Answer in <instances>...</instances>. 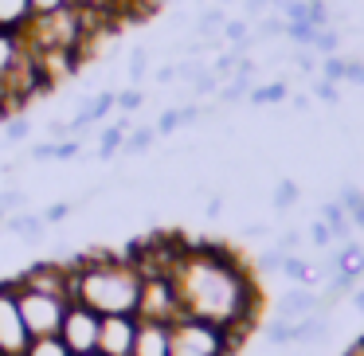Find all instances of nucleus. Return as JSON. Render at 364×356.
<instances>
[{
  "label": "nucleus",
  "mask_w": 364,
  "mask_h": 356,
  "mask_svg": "<svg viewBox=\"0 0 364 356\" xmlns=\"http://www.w3.org/2000/svg\"><path fill=\"white\" fill-rule=\"evenodd\" d=\"M173 282L184 317L231 329L243 340L262 313V290L255 282L251 266L223 243L188 239V251L173 270Z\"/></svg>",
  "instance_id": "nucleus-1"
},
{
  "label": "nucleus",
  "mask_w": 364,
  "mask_h": 356,
  "mask_svg": "<svg viewBox=\"0 0 364 356\" xmlns=\"http://www.w3.org/2000/svg\"><path fill=\"white\" fill-rule=\"evenodd\" d=\"M141 274L126 254H82L71 259V301H82L95 313H137Z\"/></svg>",
  "instance_id": "nucleus-2"
},
{
  "label": "nucleus",
  "mask_w": 364,
  "mask_h": 356,
  "mask_svg": "<svg viewBox=\"0 0 364 356\" xmlns=\"http://www.w3.org/2000/svg\"><path fill=\"white\" fill-rule=\"evenodd\" d=\"M20 36H24V43L32 51H82V43L90 40L87 24H82V12L75 4L48 12V16H32L20 28Z\"/></svg>",
  "instance_id": "nucleus-3"
},
{
  "label": "nucleus",
  "mask_w": 364,
  "mask_h": 356,
  "mask_svg": "<svg viewBox=\"0 0 364 356\" xmlns=\"http://www.w3.org/2000/svg\"><path fill=\"white\" fill-rule=\"evenodd\" d=\"M239 345L243 337L220 325L196 321V317H181L168 329V356H231Z\"/></svg>",
  "instance_id": "nucleus-4"
},
{
  "label": "nucleus",
  "mask_w": 364,
  "mask_h": 356,
  "mask_svg": "<svg viewBox=\"0 0 364 356\" xmlns=\"http://www.w3.org/2000/svg\"><path fill=\"white\" fill-rule=\"evenodd\" d=\"M16 282V278H12ZM16 301H20V317H24L28 337H55L59 325H63L67 313V298H55V293H40L28 290V286H16Z\"/></svg>",
  "instance_id": "nucleus-5"
},
{
  "label": "nucleus",
  "mask_w": 364,
  "mask_h": 356,
  "mask_svg": "<svg viewBox=\"0 0 364 356\" xmlns=\"http://www.w3.org/2000/svg\"><path fill=\"white\" fill-rule=\"evenodd\" d=\"M181 317H184V309H181V298H176V282H173V274L141 278L137 321H161V325H173V321H181Z\"/></svg>",
  "instance_id": "nucleus-6"
},
{
  "label": "nucleus",
  "mask_w": 364,
  "mask_h": 356,
  "mask_svg": "<svg viewBox=\"0 0 364 356\" xmlns=\"http://www.w3.org/2000/svg\"><path fill=\"white\" fill-rule=\"evenodd\" d=\"M98 325H102V313H95L82 301H67L63 325H59V340L71 348V356L98 352Z\"/></svg>",
  "instance_id": "nucleus-7"
},
{
  "label": "nucleus",
  "mask_w": 364,
  "mask_h": 356,
  "mask_svg": "<svg viewBox=\"0 0 364 356\" xmlns=\"http://www.w3.org/2000/svg\"><path fill=\"white\" fill-rule=\"evenodd\" d=\"M32 345L20 317V301H16V282H0V356H16Z\"/></svg>",
  "instance_id": "nucleus-8"
},
{
  "label": "nucleus",
  "mask_w": 364,
  "mask_h": 356,
  "mask_svg": "<svg viewBox=\"0 0 364 356\" xmlns=\"http://www.w3.org/2000/svg\"><path fill=\"white\" fill-rule=\"evenodd\" d=\"M137 313H106L98 325V352L102 356H134Z\"/></svg>",
  "instance_id": "nucleus-9"
},
{
  "label": "nucleus",
  "mask_w": 364,
  "mask_h": 356,
  "mask_svg": "<svg viewBox=\"0 0 364 356\" xmlns=\"http://www.w3.org/2000/svg\"><path fill=\"white\" fill-rule=\"evenodd\" d=\"M16 286H28V290H40V293H55V298L71 301V262H36V266H28L16 278Z\"/></svg>",
  "instance_id": "nucleus-10"
},
{
  "label": "nucleus",
  "mask_w": 364,
  "mask_h": 356,
  "mask_svg": "<svg viewBox=\"0 0 364 356\" xmlns=\"http://www.w3.org/2000/svg\"><path fill=\"white\" fill-rule=\"evenodd\" d=\"M0 227L9 231V235H20L24 243H43L48 239V223H43V215L40 212H12V215H4L0 220Z\"/></svg>",
  "instance_id": "nucleus-11"
},
{
  "label": "nucleus",
  "mask_w": 364,
  "mask_h": 356,
  "mask_svg": "<svg viewBox=\"0 0 364 356\" xmlns=\"http://www.w3.org/2000/svg\"><path fill=\"white\" fill-rule=\"evenodd\" d=\"M168 329H173V325H161V321H137L134 356H168Z\"/></svg>",
  "instance_id": "nucleus-12"
},
{
  "label": "nucleus",
  "mask_w": 364,
  "mask_h": 356,
  "mask_svg": "<svg viewBox=\"0 0 364 356\" xmlns=\"http://www.w3.org/2000/svg\"><path fill=\"white\" fill-rule=\"evenodd\" d=\"M24 55H28L24 36L9 32V28H0V87H4V79H9L20 63H24Z\"/></svg>",
  "instance_id": "nucleus-13"
},
{
  "label": "nucleus",
  "mask_w": 364,
  "mask_h": 356,
  "mask_svg": "<svg viewBox=\"0 0 364 356\" xmlns=\"http://www.w3.org/2000/svg\"><path fill=\"white\" fill-rule=\"evenodd\" d=\"M317 309H321V298L309 293V290H290L278 301V317H282V321H301V317L317 313Z\"/></svg>",
  "instance_id": "nucleus-14"
},
{
  "label": "nucleus",
  "mask_w": 364,
  "mask_h": 356,
  "mask_svg": "<svg viewBox=\"0 0 364 356\" xmlns=\"http://www.w3.org/2000/svg\"><path fill=\"white\" fill-rule=\"evenodd\" d=\"M114 110H118V90H102V95H90V98H82V106H79V114L90 122V126H98L102 118H110Z\"/></svg>",
  "instance_id": "nucleus-15"
},
{
  "label": "nucleus",
  "mask_w": 364,
  "mask_h": 356,
  "mask_svg": "<svg viewBox=\"0 0 364 356\" xmlns=\"http://www.w3.org/2000/svg\"><path fill=\"white\" fill-rule=\"evenodd\" d=\"M126 134H129V118H118L114 126H106L102 134H98V161H114V157H118Z\"/></svg>",
  "instance_id": "nucleus-16"
},
{
  "label": "nucleus",
  "mask_w": 364,
  "mask_h": 356,
  "mask_svg": "<svg viewBox=\"0 0 364 356\" xmlns=\"http://www.w3.org/2000/svg\"><path fill=\"white\" fill-rule=\"evenodd\" d=\"M333 270H337L341 278H360L364 274V247H356V243H345L337 251V259H333Z\"/></svg>",
  "instance_id": "nucleus-17"
},
{
  "label": "nucleus",
  "mask_w": 364,
  "mask_h": 356,
  "mask_svg": "<svg viewBox=\"0 0 364 356\" xmlns=\"http://www.w3.org/2000/svg\"><path fill=\"white\" fill-rule=\"evenodd\" d=\"M32 20V9H28V0H0V28H9V32H20V28Z\"/></svg>",
  "instance_id": "nucleus-18"
},
{
  "label": "nucleus",
  "mask_w": 364,
  "mask_h": 356,
  "mask_svg": "<svg viewBox=\"0 0 364 356\" xmlns=\"http://www.w3.org/2000/svg\"><path fill=\"white\" fill-rule=\"evenodd\" d=\"M153 141H157V129H153V126L129 129V134H126V141H122V153H126V157H137V153H145Z\"/></svg>",
  "instance_id": "nucleus-19"
},
{
  "label": "nucleus",
  "mask_w": 364,
  "mask_h": 356,
  "mask_svg": "<svg viewBox=\"0 0 364 356\" xmlns=\"http://www.w3.org/2000/svg\"><path fill=\"white\" fill-rule=\"evenodd\" d=\"M321 220L329 223V231H333V239H345L348 243V212L341 204H325L321 207Z\"/></svg>",
  "instance_id": "nucleus-20"
},
{
  "label": "nucleus",
  "mask_w": 364,
  "mask_h": 356,
  "mask_svg": "<svg viewBox=\"0 0 364 356\" xmlns=\"http://www.w3.org/2000/svg\"><path fill=\"white\" fill-rule=\"evenodd\" d=\"M24 356H71V348H67L55 333V337H36L32 345L24 348Z\"/></svg>",
  "instance_id": "nucleus-21"
},
{
  "label": "nucleus",
  "mask_w": 364,
  "mask_h": 356,
  "mask_svg": "<svg viewBox=\"0 0 364 356\" xmlns=\"http://www.w3.org/2000/svg\"><path fill=\"white\" fill-rule=\"evenodd\" d=\"M282 274L294 278V282H317V278H321L306 259H298V254H286V259H282Z\"/></svg>",
  "instance_id": "nucleus-22"
},
{
  "label": "nucleus",
  "mask_w": 364,
  "mask_h": 356,
  "mask_svg": "<svg viewBox=\"0 0 364 356\" xmlns=\"http://www.w3.org/2000/svg\"><path fill=\"white\" fill-rule=\"evenodd\" d=\"M325 337V321L317 313L301 317L298 325H294V345H301V340H321Z\"/></svg>",
  "instance_id": "nucleus-23"
},
{
  "label": "nucleus",
  "mask_w": 364,
  "mask_h": 356,
  "mask_svg": "<svg viewBox=\"0 0 364 356\" xmlns=\"http://www.w3.org/2000/svg\"><path fill=\"white\" fill-rule=\"evenodd\" d=\"M317 32H321V28H314L309 20H294V24H286V36H290L294 43H301V48H314Z\"/></svg>",
  "instance_id": "nucleus-24"
},
{
  "label": "nucleus",
  "mask_w": 364,
  "mask_h": 356,
  "mask_svg": "<svg viewBox=\"0 0 364 356\" xmlns=\"http://www.w3.org/2000/svg\"><path fill=\"white\" fill-rule=\"evenodd\" d=\"M28 134H32V122L28 118H4V141L9 145H20V141H28Z\"/></svg>",
  "instance_id": "nucleus-25"
},
{
  "label": "nucleus",
  "mask_w": 364,
  "mask_h": 356,
  "mask_svg": "<svg viewBox=\"0 0 364 356\" xmlns=\"http://www.w3.org/2000/svg\"><path fill=\"white\" fill-rule=\"evenodd\" d=\"M24 204H28L24 188H0V220L12 212H24Z\"/></svg>",
  "instance_id": "nucleus-26"
},
{
  "label": "nucleus",
  "mask_w": 364,
  "mask_h": 356,
  "mask_svg": "<svg viewBox=\"0 0 364 356\" xmlns=\"http://www.w3.org/2000/svg\"><path fill=\"white\" fill-rule=\"evenodd\" d=\"M247 98H251L255 106H267V102H282V98H286V82H270V87H255V90H251V95H247Z\"/></svg>",
  "instance_id": "nucleus-27"
},
{
  "label": "nucleus",
  "mask_w": 364,
  "mask_h": 356,
  "mask_svg": "<svg viewBox=\"0 0 364 356\" xmlns=\"http://www.w3.org/2000/svg\"><path fill=\"white\" fill-rule=\"evenodd\" d=\"M145 71H149V51H145V48H134V51H129V82L137 87V82L145 79Z\"/></svg>",
  "instance_id": "nucleus-28"
},
{
  "label": "nucleus",
  "mask_w": 364,
  "mask_h": 356,
  "mask_svg": "<svg viewBox=\"0 0 364 356\" xmlns=\"http://www.w3.org/2000/svg\"><path fill=\"white\" fill-rule=\"evenodd\" d=\"M75 207H79V204H71V200H55V204H51V207H43V223H48V227H55V223H63L67 220V215H71L75 212Z\"/></svg>",
  "instance_id": "nucleus-29"
},
{
  "label": "nucleus",
  "mask_w": 364,
  "mask_h": 356,
  "mask_svg": "<svg viewBox=\"0 0 364 356\" xmlns=\"http://www.w3.org/2000/svg\"><path fill=\"white\" fill-rule=\"evenodd\" d=\"M141 106H145V95H141L137 87H129V90H118V110L126 114V118H129V114H137Z\"/></svg>",
  "instance_id": "nucleus-30"
},
{
  "label": "nucleus",
  "mask_w": 364,
  "mask_h": 356,
  "mask_svg": "<svg viewBox=\"0 0 364 356\" xmlns=\"http://www.w3.org/2000/svg\"><path fill=\"white\" fill-rule=\"evenodd\" d=\"M267 340L270 345H294V325L278 317L274 325H267Z\"/></svg>",
  "instance_id": "nucleus-31"
},
{
  "label": "nucleus",
  "mask_w": 364,
  "mask_h": 356,
  "mask_svg": "<svg viewBox=\"0 0 364 356\" xmlns=\"http://www.w3.org/2000/svg\"><path fill=\"white\" fill-rule=\"evenodd\" d=\"M294 200H298V184H294V180H282V184L274 188V207H278V212H286Z\"/></svg>",
  "instance_id": "nucleus-32"
},
{
  "label": "nucleus",
  "mask_w": 364,
  "mask_h": 356,
  "mask_svg": "<svg viewBox=\"0 0 364 356\" xmlns=\"http://www.w3.org/2000/svg\"><path fill=\"white\" fill-rule=\"evenodd\" d=\"M228 24V16H223V9H208L204 16H200V36H212L215 28Z\"/></svg>",
  "instance_id": "nucleus-33"
},
{
  "label": "nucleus",
  "mask_w": 364,
  "mask_h": 356,
  "mask_svg": "<svg viewBox=\"0 0 364 356\" xmlns=\"http://www.w3.org/2000/svg\"><path fill=\"white\" fill-rule=\"evenodd\" d=\"M153 129H157V137L176 134V129H181V110H165V114L157 118V126H153Z\"/></svg>",
  "instance_id": "nucleus-34"
},
{
  "label": "nucleus",
  "mask_w": 364,
  "mask_h": 356,
  "mask_svg": "<svg viewBox=\"0 0 364 356\" xmlns=\"http://www.w3.org/2000/svg\"><path fill=\"white\" fill-rule=\"evenodd\" d=\"M82 153V141L79 137H67V141H55V161H75Z\"/></svg>",
  "instance_id": "nucleus-35"
},
{
  "label": "nucleus",
  "mask_w": 364,
  "mask_h": 356,
  "mask_svg": "<svg viewBox=\"0 0 364 356\" xmlns=\"http://www.w3.org/2000/svg\"><path fill=\"white\" fill-rule=\"evenodd\" d=\"M28 157H32V161H40V165L55 161V141H51V137H48V141H36L32 149H28Z\"/></svg>",
  "instance_id": "nucleus-36"
},
{
  "label": "nucleus",
  "mask_w": 364,
  "mask_h": 356,
  "mask_svg": "<svg viewBox=\"0 0 364 356\" xmlns=\"http://www.w3.org/2000/svg\"><path fill=\"white\" fill-rule=\"evenodd\" d=\"M71 0H28V9H32V16H48V12H59L67 9Z\"/></svg>",
  "instance_id": "nucleus-37"
},
{
  "label": "nucleus",
  "mask_w": 364,
  "mask_h": 356,
  "mask_svg": "<svg viewBox=\"0 0 364 356\" xmlns=\"http://www.w3.org/2000/svg\"><path fill=\"white\" fill-rule=\"evenodd\" d=\"M345 67H348V59L329 55V59H325V79H329V82H341V79H345Z\"/></svg>",
  "instance_id": "nucleus-38"
},
{
  "label": "nucleus",
  "mask_w": 364,
  "mask_h": 356,
  "mask_svg": "<svg viewBox=\"0 0 364 356\" xmlns=\"http://www.w3.org/2000/svg\"><path fill=\"white\" fill-rule=\"evenodd\" d=\"M192 90H196V95H212V90H220V79H215L212 71H204L196 82H192Z\"/></svg>",
  "instance_id": "nucleus-39"
},
{
  "label": "nucleus",
  "mask_w": 364,
  "mask_h": 356,
  "mask_svg": "<svg viewBox=\"0 0 364 356\" xmlns=\"http://www.w3.org/2000/svg\"><path fill=\"white\" fill-rule=\"evenodd\" d=\"M314 48L317 51H325V55H333V51H337V32H317V40H314Z\"/></svg>",
  "instance_id": "nucleus-40"
},
{
  "label": "nucleus",
  "mask_w": 364,
  "mask_h": 356,
  "mask_svg": "<svg viewBox=\"0 0 364 356\" xmlns=\"http://www.w3.org/2000/svg\"><path fill=\"white\" fill-rule=\"evenodd\" d=\"M48 137L51 141H67V137H71V126H67L63 118H51L48 122Z\"/></svg>",
  "instance_id": "nucleus-41"
},
{
  "label": "nucleus",
  "mask_w": 364,
  "mask_h": 356,
  "mask_svg": "<svg viewBox=\"0 0 364 356\" xmlns=\"http://www.w3.org/2000/svg\"><path fill=\"white\" fill-rule=\"evenodd\" d=\"M360 204H364V192H360V188H345V196H341V207H345V212H356Z\"/></svg>",
  "instance_id": "nucleus-42"
},
{
  "label": "nucleus",
  "mask_w": 364,
  "mask_h": 356,
  "mask_svg": "<svg viewBox=\"0 0 364 356\" xmlns=\"http://www.w3.org/2000/svg\"><path fill=\"white\" fill-rule=\"evenodd\" d=\"M282 259H286V254L274 247V251H267V254L259 259V270H282Z\"/></svg>",
  "instance_id": "nucleus-43"
},
{
  "label": "nucleus",
  "mask_w": 364,
  "mask_h": 356,
  "mask_svg": "<svg viewBox=\"0 0 364 356\" xmlns=\"http://www.w3.org/2000/svg\"><path fill=\"white\" fill-rule=\"evenodd\" d=\"M309 239H314L317 247H329V239H333V231H329V223H314V231H309Z\"/></svg>",
  "instance_id": "nucleus-44"
},
{
  "label": "nucleus",
  "mask_w": 364,
  "mask_h": 356,
  "mask_svg": "<svg viewBox=\"0 0 364 356\" xmlns=\"http://www.w3.org/2000/svg\"><path fill=\"white\" fill-rule=\"evenodd\" d=\"M317 98H321V102H337V82H317Z\"/></svg>",
  "instance_id": "nucleus-45"
},
{
  "label": "nucleus",
  "mask_w": 364,
  "mask_h": 356,
  "mask_svg": "<svg viewBox=\"0 0 364 356\" xmlns=\"http://www.w3.org/2000/svg\"><path fill=\"white\" fill-rule=\"evenodd\" d=\"M345 82H356V87H364V63H348V67H345Z\"/></svg>",
  "instance_id": "nucleus-46"
},
{
  "label": "nucleus",
  "mask_w": 364,
  "mask_h": 356,
  "mask_svg": "<svg viewBox=\"0 0 364 356\" xmlns=\"http://www.w3.org/2000/svg\"><path fill=\"white\" fill-rule=\"evenodd\" d=\"M262 36H286V20H262Z\"/></svg>",
  "instance_id": "nucleus-47"
},
{
  "label": "nucleus",
  "mask_w": 364,
  "mask_h": 356,
  "mask_svg": "<svg viewBox=\"0 0 364 356\" xmlns=\"http://www.w3.org/2000/svg\"><path fill=\"white\" fill-rule=\"evenodd\" d=\"M153 79H157V82H165V87H168V82L176 79V67H157V75H153Z\"/></svg>",
  "instance_id": "nucleus-48"
},
{
  "label": "nucleus",
  "mask_w": 364,
  "mask_h": 356,
  "mask_svg": "<svg viewBox=\"0 0 364 356\" xmlns=\"http://www.w3.org/2000/svg\"><path fill=\"white\" fill-rule=\"evenodd\" d=\"M294 247H298V235H294V231H290V235H282V239H278V251H294Z\"/></svg>",
  "instance_id": "nucleus-49"
},
{
  "label": "nucleus",
  "mask_w": 364,
  "mask_h": 356,
  "mask_svg": "<svg viewBox=\"0 0 364 356\" xmlns=\"http://www.w3.org/2000/svg\"><path fill=\"white\" fill-rule=\"evenodd\" d=\"M298 67H301V71H314V55H309V51H301V55H298Z\"/></svg>",
  "instance_id": "nucleus-50"
},
{
  "label": "nucleus",
  "mask_w": 364,
  "mask_h": 356,
  "mask_svg": "<svg viewBox=\"0 0 364 356\" xmlns=\"http://www.w3.org/2000/svg\"><path fill=\"white\" fill-rule=\"evenodd\" d=\"M348 215H353V223H356V227H364V204L356 207V212H348Z\"/></svg>",
  "instance_id": "nucleus-51"
},
{
  "label": "nucleus",
  "mask_w": 364,
  "mask_h": 356,
  "mask_svg": "<svg viewBox=\"0 0 364 356\" xmlns=\"http://www.w3.org/2000/svg\"><path fill=\"white\" fill-rule=\"evenodd\" d=\"M353 306H356V309H360V313H364V290H353Z\"/></svg>",
  "instance_id": "nucleus-52"
},
{
  "label": "nucleus",
  "mask_w": 364,
  "mask_h": 356,
  "mask_svg": "<svg viewBox=\"0 0 364 356\" xmlns=\"http://www.w3.org/2000/svg\"><path fill=\"white\" fill-rule=\"evenodd\" d=\"M82 356H102V352H82Z\"/></svg>",
  "instance_id": "nucleus-53"
},
{
  "label": "nucleus",
  "mask_w": 364,
  "mask_h": 356,
  "mask_svg": "<svg viewBox=\"0 0 364 356\" xmlns=\"http://www.w3.org/2000/svg\"><path fill=\"white\" fill-rule=\"evenodd\" d=\"M220 4H231V0H220Z\"/></svg>",
  "instance_id": "nucleus-54"
},
{
  "label": "nucleus",
  "mask_w": 364,
  "mask_h": 356,
  "mask_svg": "<svg viewBox=\"0 0 364 356\" xmlns=\"http://www.w3.org/2000/svg\"><path fill=\"white\" fill-rule=\"evenodd\" d=\"M16 356H24V352H16Z\"/></svg>",
  "instance_id": "nucleus-55"
}]
</instances>
